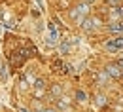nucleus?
<instances>
[{
	"mask_svg": "<svg viewBox=\"0 0 123 112\" xmlns=\"http://www.w3.org/2000/svg\"><path fill=\"white\" fill-rule=\"evenodd\" d=\"M40 112H55V110H51V108H46V110H40Z\"/></svg>",
	"mask_w": 123,
	"mask_h": 112,
	"instance_id": "0eeeda50",
	"label": "nucleus"
},
{
	"mask_svg": "<svg viewBox=\"0 0 123 112\" xmlns=\"http://www.w3.org/2000/svg\"><path fill=\"white\" fill-rule=\"evenodd\" d=\"M85 13H87V4H85V6H80V8H76V10H72V12H70V17L81 21V15H85Z\"/></svg>",
	"mask_w": 123,
	"mask_h": 112,
	"instance_id": "f257e3e1",
	"label": "nucleus"
},
{
	"mask_svg": "<svg viewBox=\"0 0 123 112\" xmlns=\"http://www.w3.org/2000/svg\"><path fill=\"white\" fill-rule=\"evenodd\" d=\"M53 93H55V95H59V93H61V87H59V86H55V87H53Z\"/></svg>",
	"mask_w": 123,
	"mask_h": 112,
	"instance_id": "423d86ee",
	"label": "nucleus"
},
{
	"mask_svg": "<svg viewBox=\"0 0 123 112\" xmlns=\"http://www.w3.org/2000/svg\"><path fill=\"white\" fill-rule=\"evenodd\" d=\"M121 74H123V72H121Z\"/></svg>",
	"mask_w": 123,
	"mask_h": 112,
	"instance_id": "9d476101",
	"label": "nucleus"
},
{
	"mask_svg": "<svg viewBox=\"0 0 123 112\" xmlns=\"http://www.w3.org/2000/svg\"><path fill=\"white\" fill-rule=\"evenodd\" d=\"M81 27H83L85 31H91V29H95V27H93V21H91V19H81Z\"/></svg>",
	"mask_w": 123,
	"mask_h": 112,
	"instance_id": "20e7f679",
	"label": "nucleus"
},
{
	"mask_svg": "<svg viewBox=\"0 0 123 112\" xmlns=\"http://www.w3.org/2000/svg\"><path fill=\"white\" fill-rule=\"evenodd\" d=\"M104 103H106V97H102V95H98V97H97V106H102Z\"/></svg>",
	"mask_w": 123,
	"mask_h": 112,
	"instance_id": "39448f33",
	"label": "nucleus"
},
{
	"mask_svg": "<svg viewBox=\"0 0 123 112\" xmlns=\"http://www.w3.org/2000/svg\"><path fill=\"white\" fill-rule=\"evenodd\" d=\"M106 74H108V76H112V78L121 76V72H119V65H108V66H106Z\"/></svg>",
	"mask_w": 123,
	"mask_h": 112,
	"instance_id": "f03ea898",
	"label": "nucleus"
},
{
	"mask_svg": "<svg viewBox=\"0 0 123 112\" xmlns=\"http://www.w3.org/2000/svg\"><path fill=\"white\" fill-rule=\"evenodd\" d=\"M85 2H87V4H91V2H95V0H85Z\"/></svg>",
	"mask_w": 123,
	"mask_h": 112,
	"instance_id": "6e6552de",
	"label": "nucleus"
},
{
	"mask_svg": "<svg viewBox=\"0 0 123 112\" xmlns=\"http://www.w3.org/2000/svg\"><path fill=\"white\" fill-rule=\"evenodd\" d=\"M108 48H116V49H121L123 48V38H116V40H110L106 44Z\"/></svg>",
	"mask_w": 123,
	"mask_h": 112,
	"instance_id": "7ed1b4c3",
	"label": "nucleus"
},
{
	"mask_svg": "<svg viewBox=\"0 0 123 112\" xmlns=\"http://www.w3.org/2000/svg\"><path fill=\"white\" fill-rule=\"evenodd\" d=\"M21 112H27V110H25V108H21Z\"/></svg>",
	"mask_w": 123,
	"mask_h": 112,
	"instance_id": "1a4fd4ad",
	"label": "nucleus"
}]
</instances>
